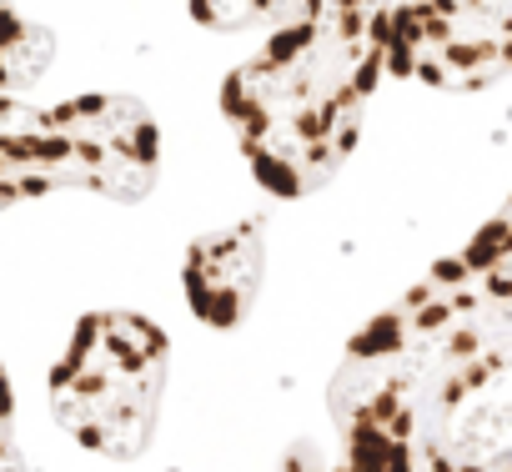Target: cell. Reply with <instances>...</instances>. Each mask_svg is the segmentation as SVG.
<instances>
[{
	"label": "cell",
	"instance_id": "cell-4",
	"mask_svg": "<svg viewBox=\"0 0 512 472\" xmlns=\"http://www.w3.org/2000/svg\"><path fill=\"white\" fill-rule=\"evenodd\" d=\"M161 387H166L161 327L131 312H96L76 327L51 377V407L81 447L101 457H136L156 432Z\"/></svg>",
	"mask_w": 512,
	"mask_h": 472
},
{
	"label": "cell",
	"instance_id": "cell-1",
	"mask_svg": "<svg viewBox=\"0 0 512 472\" xmlns=\"http://www.w3.org/2000/svg\"><path fill=\"white\" fill-rule=\"evenodd\" d=\"M507 252V216H492L352 337L332 382L337 472H512Z\"/></svg>",
	"mask_w": 512,
	"mask_h": 472
},
{
	"label": "cell",
	"instance_id": "cell-7",
	"mask_svg": "<svg viewBox=\"0 0 512 472\" xmlns=\"http://www.w3.org/2000/svg\"><path fill=\"white\" fill-rule=\"evenodd\" d=\"M51 61V36L16 11H0V96L31 86Z\"/></svg>",
	"mask_w": 512,
	"mask_h": 472
},
{
	"label": "cell",
	"instance_id": "cell-5",
	"mask_svg": "<svg viewBox=\"0 0 512 472\" xmlns=\"http://www.w3.org/2000/svg\"><path fill=\"white\" fill-rule=\"evenodd\" d=\"M382 66L427 86L482 91L512 66V11L497 0L382 11Z\"/></svg>",
	"mask_w": 512,
	"mask_h": 472
},
{
	"label": "cell",
	"instance_id": "cell-6",
	"mask_svg": "<svg viewBox=\"0 0 512 472\" xmlns=\"http://www.w3.org/2000/svg\"><path fill=\"white\" fill-rule=\"evenodd\" d=\"M262 216H251L241 226H226L216 236H201V242L186 252V302L206 327H236L262 287Z\"/></svg>",
	"mask_w": 512,
	"mask_h": 472
},
{
	"label": "cell",
	"instance_id": "cell-2",
	"mask_svg": "<svg viewBox=\"0 0 512 472\" xmlns=\"http://www.w3.org/2000/svg\"><path fill=\"white\" fill-rule=\"evenodd\" d=\"M382 76V6H302L272 46L236 66L221 106L256 181L307 196L352 156Z\"/></svg>",
	"mask_w": 512,
	"mask_h": 472
},
{
	"label": "cell",
	"instance_id": "cell-3",
	"mask_svg": "<svg viewBox=\"0 0 512 472\" xmlns=\"http://www.w3.org/2000/svg\"><path fill=\"white\" fill-rule=\"evenodd\" d=\"M56 186L141 201L156 186V121L131 96H76L56 111L0 96V206Z\"/></svg>",
	"mask_w": 512,
	"mask_h": 472
},
{
	"label": "cell",
	"instance_id": "cell-8",
	"mask_svg": "<svg viewBox=\"0 0 512 472\" xmlns=\"http://www.w3.org/2000/svg\"><path fill=\"white\" fill-rule=\"evenodd\" d=\"M0 442H16L11 437V382H6V372H0Z\"/></svg>",
	"mask_w": 512,
	"mask_h": 472
},
{
	"label": "cell",
	"instance_id": "cell-9",
	"mask_svg": "<svg viewBox=\"0 0 512 472\" xmlns=\"http://www.w3.org/2000/svg\"><path fill=\"white\" fill-rule=\"evenodd\" d=\"M0 472H26L16 457V442H0Z\"/></svg>",
	"mask_w": 512,
	"mask_h": 472
}]
</instances>
